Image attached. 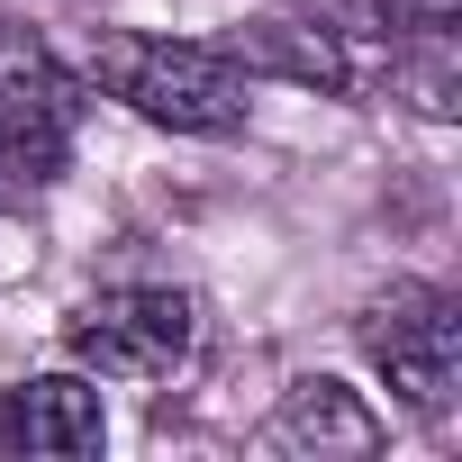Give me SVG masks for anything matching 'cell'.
<instances>
[{
	"label": "cell",
	"mask_w": 462,
	"mask_h": 462,
	"mask_svg": "<svg viewBox=\"0 0 462 462\" xmlns=\"http://www.w3.org/2000/svg\"><path fill=\"white\" fill-rule=\"evenodd\" d=\"M55 172H64V163H46L37 145H19L10 127H0V208H19V199H28V190H46Z\"/></svg>",
	"instance_id": "7"
},
{
	"label": "cell",
	"mask_w": 462,
	"mask_h": 462,
	"mask_svg": "<svg viewBox=\"0 0 462 462\" xmlns=\"http://www.w3.org/2000/svg\"><path fill=\"white\" fill-rule=\"evenodd\" d=\"M64 354L91 381H172L199 354V300L172 291V282H118V291L73 309Z\"/></svg>",
	"instance_id": "2"
},
{
	"label": "cell",
	"mask_w": 462,
	"mask_h": 462,
	"mask_svg": "<svg viewBox=\"0 0 462 462\" xmlns=\"http://www.w3.org/2000/svg\"><path fill=\"white\" fill-rule=\"evenodd\" d=\"M100 444H109V408L82 363L0 390V453H100Z\"/></svg>",
	"instance_id": "4"
},
{
	"label": "cell",
	"mask_w": 462,
	"mask_h": 462,
	"mask_svg": "<svg viewBox=\"0 0 462 462\" xmlns=\"http://www.w3.org/2000/svg\"><path fill=\"white\" fill-rule=\"evenodd\" d=\"M73 118H82V82L28 28H0V127L19 145H37L46 163H64L73 154Z\"/></svg>",
	"instance_id": "5"
},
{
	"label": "cell",
	"mask_w": 462,
	"mask_h": 462,
	"mask_svg": "<svg viewBox=\"0 0 462 462\" xmlns=\"http://www.w3.org/2000/svg\"><path fill=\"white\" fill-rule=\"evenodd\" d=\"M82 82L109 91L118 109L172 127V136H236L254 118V73L226 55V46H190V37L109 28V37H91Z\"/></svg>",
	"instance_id": "1"
},
{
	"label": "cell",
	"mask_w": 462,
	"mask_h": 462,
	"mask_svg": "<svg viewBox=\"0 0 462 462\" xmlns=\"http://www.w3.org/2000/svg\"><path fill=\"white\" fill-rule=\"evenodd\" d=\"M453 10L462 0H381V19H399V28H453Z\"/></svg>",
	"instance_id": "8"
},
{
	"label": "cell",
	"mask_w": 462,
	"mask_h": 462,
	"mask_svg": "<svg viewBox=\"0 0 462 462\" xmlns=\"http://www.w3.org/2000/svg\"><path fill=\"white\" fill-rule=\"evenodd\" d=\"M263 453H309V462H363V453H381V417L345 390V381H327V372H309V381H291L282 390V408L263 417Z\"/></svg>",
	"instance_id": "6"
},
{
	"label": "cell",
	"mask_w": 462,
	"mask_h": 462,
	"mask_svg": "<svg viewBox=\"0 0 462 462\" xmlns=\"http://www.w3.org/2000/svg\"><path fill=\"white\" fill-rule=\"evenodd\" d=\"M363 354L408 417H444L462 390V309L444 291H399L390 309L363 318Z\"/></svg>",
	"instance_id": "3"
}]
</instances>
